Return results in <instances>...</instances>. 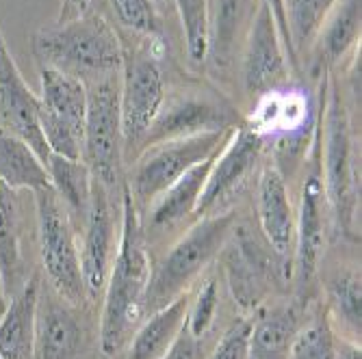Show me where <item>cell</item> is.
<instances>
[{
    "label": "cell",
    "mask_w": 362,
    "mask_h": 359,
    "mask_svg": "<svg viewBox=\"0 0 362 359\" xmlns=\"http://www.w3.org/2000/svg\"><path fill=\"white\" fill-rule=\"evenodd\" d=\"M300 334V312L295 305L262 310L252 320L250 359H288L293 340Z\"/></svg>",
    "instance_id": "23"
},
{
    "label": "cell",
    "mask_w": 362,
    "mask_h": 359,
    "mask_svg": "<svg viewBox=\"0 0 362 359\" xmlns=\"http://www.w3.org/2000/svg\"><path fill=\"white\" fill-rule=\"evenodd\" d=\"M217 305H219V292H217V281H206L197 297L189 303V312H187V322L185 327L191 336L195 338H204L209 334V329L213 327L215 316H217Z\"/></svg>",
    "instance_id": "33"
},
{
    "label": "cell",
    "mask_w": 362,
    "mask_h": 359,
    "mask_svg": "<svg viewBox=\"0 0 362 359\" xmlns=\"http://www.w3.org/2000/svg\"><path fill=\"white\" fill-rule=\"evenodd\" d=\"M327 74L321 72L319 83V102L315 111V126L313 137L308 143V162H306V176L302 182L300 195V212L295 217V251H293V267L298 273L300 281L306 284L317 273L319 260L323 253L325 241V206L327 195L323 184V169H321V111L325 100V87Z\"/></svg>",
    "instance_id": "7"
},
{
    "label": "cell",
    "mask_w": 362,
    "mask_h": 359,
    "mask_svg": "<svg viewBox=\"0 0 362 359\" xmlns=\"http://www.w3.org/2000/svg\"><path fill=\"white\" fill-rule=\"evenodd\" d=\"M288 359H337V334L330 318H319L310 327L300 329L293 340Z\"/></svg>",
    "instance_id": "31"
},
{
    "label": "cell",
    "mask_w": 362,
    "mask_h": 359,
    "mask_svg": "<svg viewBox=\"0 0 362 359\" xmlns=\"http://www.w3.org/2000/svg\"><path fill=\"white\" fill-rule=\"evenodd\" d=\"M40 308V279L22 284L0 314V355L3 359H33L35 320Z\"/></svg>",
    "instance_id": "18"
},
{
    "label": "cell",
    "mask_w": 362,
    "mask_h": 359,
    "mask_svg": "<svg viewBox=\"0 0 362 359\" xmlns=\"http://www.w3.org/2000/svg\"><path fill=\"white\" fill-rule=\"evenodd\" d=\"M33 195H35L37 212L40 255L48 281L59 299L78 305L87 292L81 275V253L74 238L70 214L57 197L52 186L40 188Z\"/></svg>",
    "instance_id": "6"
},
{
    "label": "cell",
    "mask_w": 362,
    "mask_h": 359,
    "mask_svg": "<svg viewBox=\"0 0 362 359\" xmlns=\"http://www.w3.org/2000/svg\"><path fill=\"white\" fill-rule=\"evenodd\" d=\"M262 150H265V141L250 126L235 128L213 162V169L193 214H215V210L223 202L235 197V193H239L247 178L254 174L256 165L260 162Z\"/></svg>",
    "instance_id": "13"
},
{
    "label": "cell",
    "mask_w": 362,
    "mask_h": 359,
    "mask_svg": "<svg viewBox=\"0 0 362 359\" xmlns=\"http://www.w3.org/2000/svg\"><path fill=\"white\" fill-rule=\"evenodd\" d=\"M256 214L260 234L272 251L288 262L295 251V212L291 206L284 174L278 167H265L256 184Z\"/></svg>",
    "instance_id": "17"
},
{
    "label": "cell",
    "mask_w": 362,
    "mask_h": 359,
    "mask_svg": "<svg viewBox=\"0 0 362 359\" xmlns=\"http://www.w3.org/2000/svg\"><path fill=\"white\" fill-rule=\"evenodd\" d=\"M288 76V59L269 7L258 0L243 50V83L250 95L280 89Z\"/></svg>",
    "instance_id": "15"
},
{
    "label": "cell",
    "mask_w": 362,
    "mask_h": 359,
    "mask_svg": "<svg viewBox=\"0 0 362 359\" xmlns=\"http://www.w3.org/2000/svg\"><path fill=\"white\" fill-rule=\"evenodd\" d=\"M223 273L235 301L243 310H254L272 281L286 273L284 260H280L265 238L252 234L247 225H233L230 236L223 245Z\"/></svg>",
    "instance_id": "10"
},
{
    "label": "cell",
    "mask_w": 362,
    "mask_h": 359,
    "mask_svg": "<svg viewBox=\"0 0 362 359\" xmlns=\"http://www.w3.org/2000/svg\"><path fill=\"white\" fill-rule=\"evenodd\" d=\"M250 331L252 320H237L217 342L211 359H250Z\"/></svg>",
    "instance_id": "34"
},
{
    "label": "cell",
    "mask_w": 362,
    "mask_h": 359,
    "mask_svg": "<svg viewBox=\"0 0 362 359\" xmlns=\"http://www.w3.org/2000/svg\"><path fill=\"white\" fill-rule=\"evenodd\" d=\"M191 297L189 292H182L165 308H160L144 320L137 329L135 338L130 340L126 359H163L165 353L176 342L178 334L185 329L187 312H189Z\"/></svg>",
    "instance_id": "20"
},
{
    "label": "cell",
    "mask_w": 362,
    "mask_h": 359,
    "mask_svg": "<svg viewBox=\"0 0 362 359\" xmlns=\"http://www.w3.org/2000/svg\"><path fill=\"white\" fill-rule=\"evenodd\" d=\"M115 210L111 204V190L98 180L91 182V200L83 219V247H81V275L85 292L95 297L105 290L109 269L115 257L117 236Z\"/></svg>",
    "instance_id": "14"
},
{
    "label": "cell",
    "mask_w": 362,
    "mask_h": 359,
    "mask_svg": "<svg viewBox=\"0 0 362 359\" xmlns=\"http://www.w3.org/2000/svg\"><path fill=\"white\" fill-rule=\"evenodd\" d=\"M219 150L213 156H209L206 160L197 162L195 167H191L185 176H180L165 193L158 195L156 206L152 208V219H150L154 227L174 225L195 212L197 200H200V195L204 190V184L209 180V174L213 169V162H215Z\"/></svg>",
    "instance_id": "25"
},
{
    "label": "cell",
    "mask_w": 362,
    "mask_h": 359,
    "mask_svg": "<svg viewBox=\"0 0 362 359\" xmlns=\"http://www.w3.org/2000/svg\"><path fill=\"white\" fill-rule=\"evenodd\" d=\"M330 308L332 314L351 331V340L360 342L362 327V288L360 273L349 271L339 275L330 286Z\"/></svg>",
    "instance_id": "30"
},
{
    "label": "cell",
    "mask_w": 362,
    "mask_h": 359,
    "mask_svg": "<svg viewBox=\"0 0 362 359\" xmlns=\"http://www.w3.org/2000/svg\"><path fill=\"white\" fill-rule=\"evenodd\" d=\"M215 7V13L209 16L206 59L215 70H226L235 59L243 28H250L258 0H217Z\"/></svg>",
    "instance_id": "21"
},
{
    "label": "cell",
    "mask_w": 362,
    "mask_h": 359,
    "mask_svg": "<svg viewBox=\"0 0 362 359\" xmlns=\"http://www.w3.org/2000/svg\"><path fill=\"white\" fill-rule=\"evenodd\" d=\"M160 3H170V0H160Z\"/></svg>",
    "instance_id": "40"
},
{
    "label": "cell",
    "mask_w": 362,
    "mask_h": 359,
    "mask_svg": "<svg viewBox=\"0 0 362 359\" xmlns=\"http://www.w3.org/2000/svg\"><path fill=\"white\" fill-rule=\"evenodd\" d=\"M48 176L52 190L68 210V214H78L85 219L89 200H91V171L83 160H72L59 154H50L48 158Z\"/></svg>",
    "instance_id": "27"
},
{
    "label": "cell",
    "mask_w": 362,
    "mask_h": 359,
    "mask_svg": "<svg viewBox=\"0 0 362 359\" xmlns=\"http://www.w3.org/2000/svg\"><path fill=\"white\" fill-rule=\"evenodd\" d=\"M230 135H233V130L160 141L144 147L135 158L130 180L124 182L133 195L135 204H148L156 200L160 193H165L197 162L213 156L228 141Z\"/></svg>",
    "instance_id": "8"
},
{
    "label": "cell",
    "mask_w": 362,
    "mask_h": 359,
    "mask_svg": "<svg viewBox=\"0 0 362 359\" xmlns=\"http://www.w3.org/2000/svg\"><path fill=\"white\" fill-rule=\"evenodd\" d=\"M87 87V115L81 160L91 178L113 190L122 180V117H119V74L107 76Z\"/></svg>",
    "instance_id": "5"
},
{
    "label": "cell",
    "mask_w": 362,
    "mask_h": 359,
    "mask_svg": "<svg viewBox=\"0 0 362 359\" xmlns=\"http://www.w3.org/2000/svg\"><path fill=\"white\" fill-rule=\"evenodd\" d=\"M30 46L40 68L57 70L85 85L122 72L124 50L117 32L103 16L91 11L37 30Z\"/></svg>",
    "instance_id": "2"
},
{
    "label": "cell",
    "mask_w": 362,
    "mask_h": 359,
    "mask_svg": "<svg viewBox=\"0 0 362 359\" xmlns=\"http://www.w3.org/2000/svg\"><path fill=\"white\" fill-rule=\"evenodd\" d=\"M0 359H3V355H0Z\"/></svg>",
    "instance_id": "41"
},
{
    "label": "cell",
    "mask_w": 362,
    "mask_h": 359,
    "mask_svg": "<svg viewBox=\"0 0 362 359\" xmlns=\"http://www.w3.org/2000/svg\"><path fill=\"white\" fill-rule=\"evenodd\" d=\"M235 128H239V115L228 102L211 95L180 93L163 100V107L148 130L141 150L160 141L226 133V130Z\"/></svg>",
    "instance_id": "12"
},
{
    "label": "cell",
    "mask_w": 362,
    "mask_h": 359,
    "mask_svg": "<svg viewBox=\"0 0 362 359\" xmlns=\"http://www.w3.org/2000/svg\"><path fill=\"white\" fill-rule=\"evenodd\" d=\"M165 100V83L152 56H126L119 76V117L126 152H141L148 130Z\"/></svg>",
    "instance_id": "11"
},
{
    "label": "cell",
    "mask_w": 362,
    "mask_h": 359,
    "mask_svg": "<svg viewBox=\"0 0 362 359\" xmlns=\"http://www.w3.org/2000/svg\"><path fill=\"white\" fill-rule=\"evenodd\" d=\"M40 128L50 154L72 160L83 156V135L87 115L85 83L50 68H40Z\"/></svg>",
    "instance_id": "9"
},
{
    "label": "cell",
    "mask_w": 362,
    "mask_h": 359,
    "mask_svg": "<svg viewBox=\"0 0 362 359\" xmlns=\"http://www.w3.org/2000/svg\"><path fill=\"white\" fill-rule=\"evenodd\" d=\"M163 359H202V340L191 336L185 327Z\"/></svg>",
    "instance_id": "35"
},
{
    "label": "cell",
    "mask_w": 362,
    "mask_h": 359,
    "mask_svg": "<svg viewBox=\"0 0 362 359\" xmlns=\"http://www.w3.org/2000/svg\"><path fill=\"white\" fill-rule=\"evenodd\" d=\"M0 182L13 190L48 188L50 176L40 156L33 152L22 139L0 128Z\"/></svg>",
    "instance_id": "26"
},
{
    "label": "cell",
    "mask_w": 362,
    "mask_h": 359,
    "mask_svg": "<svg viewBox=\"0 0 362 359\" xmlns=\"http://www.w3.org/2000/svg\"><path fill=\"white\" fill-rule=\"evenodd\" d=\"M109 3L115 20L130 32H137V35L150 39L160 35V22L154 0H109Z\"/></svg>",
    "instance_id": "32"
},
{
    "label": "cell",
    "mask_w": 362,
    "mask_h": 359,
    "mask_svg": "<svg viewBox=\"0 0 362 359\" xmlns=\"http://www.w3.org/2000/svg\"><path fill=\"white\" fill-rule=\"evenodd\" d=\"M321 169L327 206L332 208L341 232L354 238L360 184L356 180L351 121L339 85L330 74L321 111Z\"/></svg>",
    "instance_id": "4"
},
{
    "label": "cell",
    "mask_w": 362,
    "mask_h": 359,
    "mask_svg": "<svg viewBox=\"0 0 362 359\" xmlns=\"http://www.w3.org/2000/svg\"><path fill=\"white\" fill-rule=\"evenodd\" d=\"M337 359H362L360 342L337 336Z\"/></svg>",
    "instance_id": "38"
},
{
    "label": "cell",
    "mask_w": 362,
    "mask_h": 359,
    "mask_svg": "<svg viewBox=\"0 0 362 359\" xmlns=\"http://www.w3.org/2000/svg\"><path fill=\"white\" fill-rule=\"evenodd\" d=\"M150 273L152 269L137 204L124 184L119 241L105 284L107 292L100 320V348L105 355L111 357L119 353L141 322Z\"/></svg>",
    "instance_id": "1"
},
{
    "label": "cell",
    "mask_w": 362,
    "mask_h": 359,
    "mask_svg": "<svg viewBox=\"0 0 362 359\" xmlns=\"http://www.w3.org/2000/svg\"><path fill=\"white\" fill-rule=\"evenodd\" d=\"M93 0H61V9L57 16V24L70 22V20H78L83 16L89 13Z\"/></svg>",
    "instance_id": "37"
},
{
    "label": "cell",
    "mask_w": 362,
    "mask_h": 359,
    "mask_svg": "<svg viewBox=\"0 0 362 359\" xmlns=\"http://www.w3.org/2000/svg\"><path fill=\"white\" fill-rule=\"evenodd\" d=\"M362 0H337L330 13L325 16L313 39V63L315 70L330 72L360 39Z\"/></svg>",
    "instance_id": "19"
},
{
    "label": "cell",
    "mask_w": 362,
    "mask_h": 359,
    "mask_svg": "<svg viewBox=\"0 0 362 359\" xmlns=\"http://www.w3.org/2000/svg\"><path fill=\"white\" fill-rule=\"evenodd\" d=\"M262 3H265V5L269 7L272 16H274V20H276V26H278V30H280L282 46H284V50H286L288 63L293 65V68H298V65H300V59H298V54H295V50H293V46H291V39H288L286 16H284V3H282V0H262Z\"/></svg>",
    "instance_id": "36"
},
{
    "label": "cell",
    "mask_w": 362,
    "mask_h": 359,
    "mask_svg": "<svg viewBox=\"0 0 362 359\" xmlns=\"http://www.w3.org/2000/svg\"><path fill=\"white\" fill-rule=\"evenodd\" d=\"M81 324L70 310L57 301L42 303L40 299L33 359H72L81 346Z\"/></svg>",
    "instance_id": "22"
},
{
    "label": "cell",
    "mask_w": 362,
    "mask_h": 359,
    "mask_svg": "<svg viewBox=\"0 0 362 359\" xmlns=\"http://www.w3.org/2000/svg\"><path fill=\"white\" fill-rule=\"evenodd\" d=\"M22 223L16 190L0 182V284L5 297L22 288Z\"/></svg>",
    "instance_id": "24"
},
{
    "label": "cell",
    "mask_w": 362,
    "mask_h": 359,
    "mask_svg": "<svg viewBox=\"0 0 362 359\" xmlns=\"http://www.w3.org/2000/svg\"><path fill=\"white\" fill-rule=\"evenodd\" d=\"M235 223V212H215L200 217V221L163 255V260L150 273L144 318L165 308L170 301L189 290L193 279L221 253Z\"/></svg>",
    "instance_id": "3"
},
{
    "label": "cell",
    "mask_w": 362,
    "mask_h": 359,
    "mask_svg": "<svg viewBox=\"0 0 362 359\" xmlns=\"http://www.w3.org/2000/svg\"><path fill=\"white\" fill-rule=\"evenodd\" d=\"M176 5L187 56L193 65H202L206 61L209 46V0H172Z\"/></svg>",
    "instance_id": "29"
},
{
    "label": "cell",
    "mask_w": 362,
    "mask_h": 359,
    "mask_svg": "<svg viewBox=\"0 0 362 359\" xmlns=\"http://www.w3.org/2000/svg\"><path fill=\"white\" fill-rule=\"evenodd\" d=\"M7 308V297H5V292H3V284H0V314L5 312Z\"/></svg>",
    "instance_id": "39"
},
{
    "label": "cell",
    "mask_w": 362,
    "mask_h": 359,
    "mask_svg": "<svg viewBox=\"0 0 362 359\" xmlns=\"http://www.w3.org/2000/svg\"><path fill=\"white\" fill-rule=\"evenodd\" d=\"M286 28L291 46L298 54L306 46L313 44L319 26L323 24L325 16L330 13L337 0H282Z\"/></svg>",
    "instance_id": "28"
},
{
    "label": "cell",
    "mask_w": 362,
    "mask_h": 359,
    "mask_svg": "<svg viewBox=\"0 0 362 359\" xmlns=\"http://www.w3.org/2000/svg\"><path fill=\"white\" fill-rule=\"evenodd\" d=\"M0 128L22 139L48 165L50 150L40 128V97L33 93L0 32Z\"/></svg>",
    "instance_id": "16"
}]
</instances>
